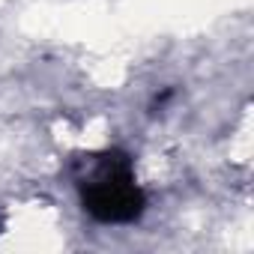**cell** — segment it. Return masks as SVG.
Wrapping results in <instances>:
<instances>
[{
    "label": "cell",
    "instance_id": "cell-2",
    "mask_svg": "<svg viewBox=\"0 0 254 254\" xmlns=\"http://www.w3.org/2000/svg\"><path fill=\"white\" fill-rule=\"evenodd\" d=\"M0 233H3V215H0Z\"/></svg>",
    "mask_w": 254,
    "mask_h": 254
},
{
    "label": "cell",
    "instance_id": "cell-1",
    "mask_svg": "<svg viewBox=\"0 0 254 254\" xmlns=\"http://www.w3.org/2000/svg\"><path fill=\"white\" fill-rule=\"evenodd\" d=\"M78 177L84 209L102 224H132L147 209V194L135 183L132 159L123 150H102L84 156Z\"/></svg>",
    "mask_w": 254,
    "mask_h": 254
}]
</instances>
